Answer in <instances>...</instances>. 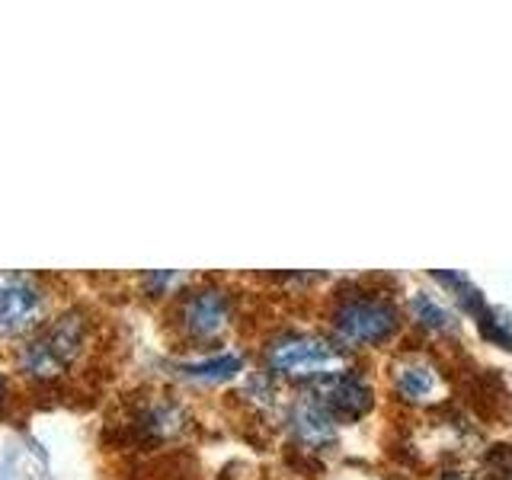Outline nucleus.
Returning <instances> with one entry per match:
<instances>
[{"instance_id":"1","label":"nucleus","mask_w":512,"mask_h":480,"mask_svg":"<svg viewBox=\"0 0 512 480\" xmlns=\"http://www.w3.org/2000/svg\"><path fill=\"white\" fill-rule=\"evenodd\" d=\"M269 365L282 375L308 378V375H333L340 368V352L327 340H317L308 333H288L279 336L266 352Z\"/></svg>"},{"instance_id":"2","label":"nucleus","mask_w":512,"mask_h":480,"mask_svg":"<svg viewBox=\"0 0 512 480\" xmlns=\"http://www.w3.org/2000/svg\"><path fill=\"white\" fill-rule=\"evenodd\" d=\"M333 327L346 343H381L397 330V311L381 298H343L333 314Z\"/></svg>"},{"instance_id":"3","label":"nucleus","mask_w":512,"mask_h":480,"mask_svg":"<svg viewBox=\"0 0 512 480\" xmlns=\"http://www.w3.org/2000/svg\"><path fill=\"white\" fill-rule=\"evenodd\" d=\"M42 314V288L29 276H0V336H13L36 324Z\"/></svg>"},{"instance_id":"4","label":"nucleus","mask_w":512,"mask_h":480,"mask_svg":"<svg viewBox=\"0 0 512 480\" xmlns=\"http://www.w3.org/2000/svg\"><path fill=\"white\" fill-rule=\"evenodd\" d=\"M228 317H231V301L218 288H199V292H189V298H183L180 320L189 336L208 340V336L221 333Z\"/></svg>"},{"instance_id":"5","label":"nucleus","mask_w":512,"mask_h":480,"mask_svg":"<svg viewBox=\"0 0 512 480\" xmlns=\"http://www.w3.org/2000/svg\"><path fill=\"white\" fill-rule=\"evenodd\" d=\"M320 404L327 407V413L356 420V416L372 407V391H368V384L359 375H333L324 384V391H320Z\"/></svg>"},{"instance_id":"6","label":"nucleus","mask_w":512,"mask_h":480,"mask_svg":"<svg viewBox=\"0 0 512 480\" xmlns=\"http://www.w3.org/2000/svg\"><path fill=\"white\" fill-rule=\"evenodd\" d=\"M39 336H42V343L52 349V356L68 368L80 356V349H84V314L64 311Z\"/></svg>"},{"instance_id":"7","label":"nucleus","mask_w":512,"mask_h":480,"mask_svg":"<svg viewBox=\"0 0 512 480\" xmlns=\"http://www.w3.org/2000/svg\"><path fill=\"white\" fill-rule=\"evenodd\" d=\"M292 429L304 445H327L333 439V420L320 400H301L292 410Z\"/></svg>"},{"instance_id":"8","label":"nucleus","mask_w":512,"mask_h":480,"mask_svg":"<svg viewBox=\"0 0 512 480\" xmlns=\"http://www.w3.org/2000/svg\"><path fill=\"white\" fill-rule=\"evenodd\" d=\"M180 372L186 378H196V381H224L240 372V356L234 352H224V356L215 359H202V362H186L180 365Z\"/></svg>"},{"instance_id":"9","label":"nucleus","mask_w":512,"mask_h":480,"mask_svg":"<svg viewBox=\"0 0 512 480\" xmlns=\"http://www.w3.org/2000/svg\"><path fill=\"white\" fill-rule=\"evenodd\" d=\"M397 388L407 400H423L436 388V378H432V372L423 365H404V368H397Z\"/></svg>"},{"instance_id":"10","label":"nucleus","mask_w":512,"mask_h":480,"mask_svg":"<svg viewBox=\"0 0 512 480\" xmlns=\"http://www.w3.org/2000/svg\"><path fill=\"white\" fill-rule=\"evenodd\" d=\"M410 308H413V317L420 320L423 327H429V330H442V327H448V311L442 308V304L436 301V298H429V295H413V301H410Z\"/></svg>"},{"instance_id":"11","label":"nucleus","mask_w":512,"mask_h":480,"mask_svg":"<svg viewBox=\"0 0 512 480\" xmlns=\"http://www.w3.org/2000/svg\"><path fill=\"white\" fill-rule=\"evenodd\" d=\"M445 480H464V477H458V474H448Z\"/></svg>"},{"instance_id":"12","label":"nucleus","mask_w":512,"mask_h":480,"mask_svg":"<svg viewBox=\"0 0 512 480\" xmlns=\"http://www.w3.org/2000/svg\"><path fill=\"white\" fill-rule=\"evenodd\" d=\"M0 384H4V378H0Z\"/></svg>"}]
</instances>
